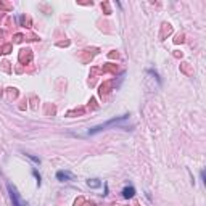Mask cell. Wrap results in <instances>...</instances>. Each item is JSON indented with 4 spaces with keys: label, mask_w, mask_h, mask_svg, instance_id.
Wrapping results in <instances>:
<instances>
[{
    "label": "cell",
    "mask_w": 206,
    "mask_h": 206,
    "mask_svg": "<svg viewBox=\"0 0 206 206\" xmlns=\"http://www.w3.org/2000/svg\"><path fill=\"white\" fill-rule=\"evenodd\" d=\"M26 156H27V158H31V160H32V161H34V163H37V164H39V163H40V160H39V158H36V156H32V154H26Z\"/></svg>",
    "instance_id": "obj_7"
},
{
    "label": "cell",
    "mask_w": 206,
    "mask_h": 206,
    "mask_svg": "<svg viewBox=\"0 0 206 206\" xmlns=\"http://www.w3.org/2000/svg\"><path fill=\"white\" fill-rule=\"evenodd\" d=\"M8 192H10V198H11L13 206H23L21 200H19V197H18V192H16V188L13 187L11 184H8Z\"/></svg>",
    "instance_id": "obj_2"
},
{
    "label": "cell",
    "mask_w": 206,
    "mask_h": 206,
    "mask_svg": "<svg viewBox=\"0 0 206 206\" xmlns=\"http://www.w3.org/2000/svg\"><path fill=\"white\" fill-rule=\"evenodd\" d=\"M134 195H135V188L132 187V185H129V187H124V190H122V197L124 198H132Z\"/></svg>",
    "instance_id": "obj_4"
},
{
    "label": "cell",
    "mask_w": 206,
    "mask_h": 206,
    "mask_svg": "<svg viewBox=\"0 0 206 206\" xmlns=\"http://www.w3.org/2000/svg\"><path fill=\"white\" fill-rule=\"evenodd\" d=\"M127 118H129V114H124V116H119V118L109 119V121L103 122V124H100V126H95V127L89 129V135H94V134H97V132H102V130H105V129L111 127V126H116V124H119V122L126 121V119H127Z\"/></svg>",
    "instance_id": "obj_1"
},
{
    "label": "cell",
    "mask_w": 206,
    "mask_h": 206,
    "mask_svg": "<svg viewBox=\"0 0 206 206\" xmlns=\"http://www.w3.org/2000/svg\"><path fill=\"white\" fill-rule=\"evenodd\" d=\"M32 174H34V177H36V179H37V185H40V174H39V172H37V171H36V169H34V171H32Z\"/></svg>",
    "instance_id": "obj_6"
},
{
    "label": "cell",
    "mask_w": 206,
    "mask_h": 206,
    "mask_svg": "<svg viewBox=\"0 0 206 206\" xmlns=\"http://www.w3.org/2000/svg\"><path fill=\"white\" fill-rule=\"evenodd\" d=\"M87 185H89V187H92V188H98L102 185V182L98 179H90V180H87Z\"/></svg>",
    "instance_id": "obj_5"
},
{
    "label": "cell",
    "mask_w": 206,
    "mask_h": 206,
    "mask_svg": "<svg viewBox=\"0 0 206 206\" xmlns=\"http://www.w3.org/2000/svg\"><path fill=\"white\" fill-rule=\"evenodd\" d=\"M57 179L60 182H64V180H71V179H73V176H71L69 172H66V171H58V172H57Z\"/></svg>",
    "instance_id": "obj_3"
}]
</instances>
